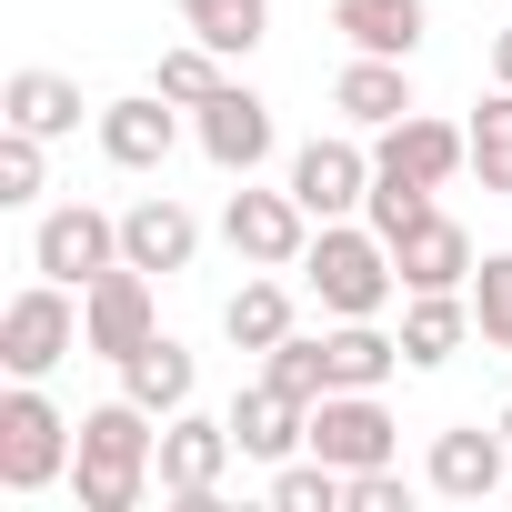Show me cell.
Wrapping results in <instances>:
<instances>
[{
	"label": "cell",
	"mask_w": 512,
	"mask_h": 512,
	"mask_svg": "<svg viewBox=\"0 0 512 512\" xmlns=\"http://www.w3.org/2000/svg\"><path fill=\"white\" fill-rule=\"evenodd\" d=\"M0 111H11V131L71 141V131H81V81H61V71H11V81H0Z\"/></svg>",
	"instance_id": "21"
},
{
	"label": "cell",
	"mask_w": 512,
	"mask_h": 512,
	"mask_svg": "<svg viewBox=\"0 0 512 512\" xmlns=\"http://www.w3.org/2000/svg\"><path fill=\"white\" fill-rule=\"evenodd\" d=\"M151 91H161V101H181V111H201V101L221 91V51H211V41H181V51H161Z\"/></svg>",
	"instance_id": "26"
},
{
	"label": "cell",
	"mask_w": 512,
	"mask_h": 512,
	"mask_svg": "<svg viewBox=\"0 0 512 512\" xmlns=\"http://www.w3.org/2000/svg\"><path fill=\"white\" fill-rule=\"evenodd\" d=\"M221 241L241 251L251 272H292L302 251H312V211H302L292 191H251V181H241V191L221 201Z\"/></svg>",
	"instance_id": "6"
},
{
	"label": "cell",
	"mask_w": 512,
	"mask_h": 512,
	"mask_svg": "<svg viewBox=\"0 0 512 512\" xmlns=\"http://www.w3.org/2000/svg\"><path fill=\"white\" fill-rule=\"evenodd\" d=\"M412 502V482L392 472V462H372V472H352V512H402Z\"/></svg>",
	"instance_id": "32"
},
{
	"label": "cell",
	"mask_w": 512,
	"mask_h": 512,
	"mask_svg": "<svg viewBox=\"0 0 512 512\" xmlns=\"http://www.w3.org/2000/svg\"><path fill=\"white\" fill-rule=\"evenodd\" d=\"M472 171H482V191L512 201V91H492V101L472 111Z\"/></svg>",
	"instance_id": "27"
},
{
	"label": "cell",
	"mask_w": 512,
	"mask_h": 512,
	"mask_svg": "<svg viewBox=\"0 0 512 512\" xmlns=\"http://www.w3.org/2000/svg\"><path fill=\"white\" fill-rule=\"evenodd\" d=\"M302 282L322 292V312H332V322H372V312L402 292V272H392V241H382V231H352V221H322V231H312V251H302Z\"/></svg>",
	"instance_id": "2"
},
{
	"label": "cell",
	"mask_w": 512,
	"mask_h": 512,
	"mask_svg": "<svg viewBox=\"0 0 512 512\" xmlns=\"http://www.w3.org/2000/svg\"><path fill=\"white\" fill-rule=\"evenodd\" d=\"M191 251H201V221L171 201V191H151V201H131L121 211V262H141V272H191Z\"/></svg>",
	"instance_id": "17"
},
{
	"label": "cell",
	"mask_w": 512,
	"mask_h": 512,
	"mask_svg": "<svg viewBox=\"0 0 512 512\" xmlns=\"http://www.w3.org/2000/svg\"><path fill=\"white\" fill-rule=\"evenodd\" d=\"M201 151H211V171L251 181V171L272 161V101H262V91H241V81H221V91L201 101Z\"/></svg>",
	"instance_id": "9"
},
{
	"label": "cell",
	"mask_w": 512,
	"mask_h": 512,
	"mask_svg": "<svg viewBox=\"0 0 512 512\" xmlns=\"http://www.w3.org/2000/svg\"><path fill=\"white\" fill-rule=\"evenodd\" d=\"M502 442H512V402H502Z\"/></svg>",
	"instance_id": "34"
},
{
	"label": "cell",
	"mask_w": 512,
	"mask_h": 512,
	"mask_svg": "<svg viewBox=\"0 0 512 512\" xmlns=\"http://www.w3.org/2000/svg\"><path fill=\"white\" fill-rule=\"evenodd\" d=\"M362 211H372V231H382V241H402V231H412V221L432 211V181H402V171H372V201H362Z\"/></svg>",
	"instance_id": "30"
},
{
	"label": "cell",
	"mask_w": 512,
	"mask_h": 512,
	"mask_svg": "<svg viewBox=\"0 0 512 512\" xmlns=\"http://www.w3.org/2000/svg\"><path fill=\"white\" fill-rule=\"evenodd\" d=\"M0 201H41V131H11V141H0Z\"/></svg>",
	"instance_id": "31"
},
{
	"label": "cell",
	"mask_w": 512,
	"mask_h": 512,
	"mask_svg": "<svg viewBox=\"0 0 512 512\" xmlns=\"http://www.w3.org/2000/svg\"><path fill=\"white\" fill-rule=\"evenodd\" d=\"M332 31L352 41V51H382V61H412L422 51V0H332Z\"/></svg>",
	"instance_id": "20"
},
{
	"label": "cell",
	"mask_w": 512,
	"mask_h": 512,
	"mask_svg": "<svg viewBox=\"0 0 512 512\" xmlns=\"http://www.w3.org/2000/svg\"><path fill=\"white\" fill-rule=\"evenodd\" d=\"M171 141H181V101H161V91H131V101L101 111V161L111 171H161Z\"/></svg>",
	"instance_id": "15"
},
{
	"label": "cell",
	"mask_w": 512,
	"mask_h": 512,
	"mask_svg": "<svg viewBox=\"0 0 512 512\" xmlns=\"http://www.w3.org/2000/svg\"><path fill=\"white\" fill-rule=\"evenodd\" d=\"M262 372H272L282 392H302V402H322V392H332V352H322L312 332H292V342H272V352H262Z\"/></svg>",
	"instance_id": "28"
},
{
	"label": "cell",
	"mask_w": 512,
	"mask_h": 512,
	"mask_svg": "<svg viewBox=\"0 0 512 512\" xmlns=\"http://www.w3.org/2000/svg\"><path fill=\"white\" fill-rule=\"evenodd\" d=\"M161 412H141L131 392L81 412V452H71V482H81V512H131L151 482H161Z\"/></svg>",
	"instance_id": "1"
},
{
	"label": "cell",
	"mask_w": 512,
	"mask_h": 512,
	"mask_svg": "<svg viewBox=\"0 0 512 512\" xmlns=\"http://www.w3.org/2000/svg\"><path fill=\"white\" fill-rule=\"evenodd\" d=\"M221 332L241 342V352H272V342H292V292L262 272V282H241L231 302H221Z\"/></svg>",
	"instance_id": "24"
},
{
	"label": "cell",
	"mask_w": 512,
	"mask_h": 512,
	"mask_svg": "<svg viewBox=\"0 0 512 512\" xmlns=\"http://www.w3.org/2000/svg\"><path fill=\"white\" fill-rule=\"evenodd\" d=\"M231 452H241V442H231V412L211 422V412L181 402V412L161 422V492H171L181 512H221V472H231Z\"/></svg>",
	"instance_id": "5"
},
{
	"label": "cell",
	"mask_w": 512,
	"mask_h": 512,
	"mask_svg": "<svg viewBox=\"0 0 512 512\" xmlns=\"http://www.w3.org/2000/svg\"><path fill=\"white\" fill-rule=\"evenodd\" d=\"M472 332H482V322H472L462 292H412V302H402V362H412V372H442Z\"/></svg>",
	"instance_id": "18"
},
{
	"label": "cell",
	"mask_w": 512,
	"mask_h": 512,
	"mask_svg": "<svg viewBox=\"0 0 512 512\" xmlns=\"http://www.w3.org/2000/svg\"><path fill=\"white\" fill-rule=\"evenodd\" d=\"M71 452H81V432L51 412L41 382H11V392H0V492H51V482L71 472Z\"/></svg>",
	"instance_id": "3"
},
{
	"label": "cell",
	"mask_w": 512,
	"mask_h": 512,
	"mask_svg": "<svg viewBox=\"0 0 512 512\" xmlns=\"http://www.w3.org/2000/svg\"><path fill=\"white\" fill-rule=\"evenodd\" d=\"M292 201H302L312 221L362 211V201H372V151H362V141H302V151H292Z\"/></svg>",
	"instance_id": "10"
},
{
	"label": "cell",
	"mask_w": 512,
	"mask_h": 512,
	"mask_svg": "<svg viewBox=\"0 0 512 512\" xmlns=\"http://www.w3.org/2000/svg\"><path fill=\"white\" fill-rule=\"evenodd\" d=\"M81 352V302H71V282H31L11 312H0V362H11V382H41V372H61Z\"/></svg>",
	"instance_id": "4"
},
{
	"label": "cell",
	"mask_w": 512,
	"mask_h": 512,
	"mask_svg": "<svg viewBox=\"0 0 512 512\" xmlns=\"http://www.w3.org/2000/svg\"><path fill=\"white\" fill-rule=\"evenodd\" d=\"M332 111L352 121V131H392L402 111H412V81H402V61H382V51H362L342 81H332Z\"/></svg>",
	"instance_id": "19"
},
{
	"label": "cell",
	"mask_w": 512,
	"mask_h": 512,
	"mask_svg": "<svg viewBox=\"0 0 512 512\" xmlns=\"http://www.w3.org/2000/svg\"><path fill=\"white\" fill-rule=\"evenodd\" d=\"M111 262H121V221H111V211H91V201L41 211V231H31V272H51V282L91 292Z\"/></svg>",
	"instance_id": "7"
},
{
	"label": "cell",
	"mask_w": 512,
	"mask_h": 512,
	"mask_svg": "<svg viewBox=\"0 0 512 512\" xmlns=\"http://www.w3.org/2000/svg\"><path fill=\"white\" fill-rule=\"evenodd\" d=\"M181 31H191V41H211L221 61H241L251 41L272 31V0H181Z\"/></svg>",
	"instance_id": "25"
},
{
	"label": "cell",
	"mask_w": 512,
	"mask_h": 512,
	"mask_svg": "<svg viewBox=\"0 0 512 512\" xmlns=\"http://www.w3.org/2000/svg\"><path fill=\"white\" fill-rule=\"evenodd\" d=\"M151 332H161V312H151V272H141V262H111V272L81 292V352L131 362Z\"/></svg>",
	"instance_id": "8"
},
{
	"label": "cell",
	"mask_w": 512,
	"mask_h": 512,
	"mask_svg": "<svg viewBox=\"0 0 512 512\" xmlns=\"http://www.w3.org/2000/svg\"><path fill=\"white\" fill-rule=\"evenodd\" d=\"M472 322L492 352H512V251H492V262L472 272Z\"/></svg>",
	"instance_id": "29"
},
{
	"label": "cell",
	"mask_w": 512,
	"mask_h": 512,
	"mask_svg": "<svg viewBox=\"0 0 512 512\" xmlns=\"http://www.w3.org/2000/svg\"><path fill=\"white\" fill-rule=\"evenodd\" d=\"M322 352H332V392H382V382H392V362H402V332L342 322V332H322Z\"/></svg>",
	"instance_id": "23"
},
{
	"label": "cell",
	"mask_w": 512,
	"mask_h": 512,
	"mask_svg": "<svg viewBox=\"0 0 512 512\" xmlns=\"http://www.w3.org/2000/svg\"><path fill=\"white\" fill-rule=\"evenodd\" d=\"M372 171H402V181H452V171H472V131L462 121H432V111H402L392 131H382V151H372Z\"/></svg>",
	"instance_id": "12"
},
{
	"label": "cell",
	"mask_w": 512,
	"mask_h": 512,
	"mask_svg": "<svg viewBox=\"0 0 512 512\" xmlns=\"http://www.w3.org/2000/svg\"><path fill=\"white\" fill-rule=\"evenodd\" d=\"M492 81L512 91V31H492Z\"/></svg>",
	"instance_id": "33"
},
{
	"label": "cell",
	"mask_w": 512,
	"mask_h": 512,
	"mask_svg": "<svg viewBox=\"0 0 512 512\" xmlns=\"http://www.w3.org/2000/svg\"><path fill=\"white\" fill-rule=\"evenodd\" d=\"M502 462H512L502 422H492V432H482V422H452V432L432 442V462H422V472H432V492H442V502H492V492H502Z\"/></svg>",
	"instance_id": "16"
},
{
	"label": "cell",
	"mask_w": 512,
	"mask_h": 512,
	"mask_svg": "<svg viewBox=\"0 0 512 512\" xmlns=\"http://www.w3.org/2000/svg\"><path fill=\"white\" fill-rule=\"evenodd\" d=\"M191 382H201V372H191V352H181L171 332H151V342H141L131 362H121V392H131L141 412H161V422H171V412L191 402Z\"/></svg>",
	"instance_id": "22"
},
{
	"label": "cell",
	"mask_w": 512,
	"mask_h": 512,
	"mask_svg": "<svg viewBox=\"0 0 512 512\" xmlns=\"http://www.w3.org/2000/svg\"><path fill=\"white\" fill-rule=\"evenodd\" d=\"M231 442H241L251 462H292V452L312 442V402H302V392H282V382L262 372L251 392H231Z\"/></svg>",
	"instance_id": "14"
},
{
	"label": "cell",
	"mask_w": 512,
	"mask_h": 512,
	"mask_svg": "<svg viewBox=\"0 0 512 512\" xmlns=\"http://www.w3.org/2000/svg\"><path fill=\"white\" fill-rule=\"evenodd\" d=\"M312 452L342 462V472L392 462V412H382V392H322V402H312Z\"/></svg>",
	"instance_id": "11"
},
{
	"label": "cell",
	"mask_w": 512,
	"mask_h": 512,
	"mask_svg": "<svg viewBox=\"0 0 512 512\" xmlns=\"http://www.w3.org/2000/svg\"><path fill=\"white\" fill-rule=\"evenodd\" d=\"M392 272H402V292H462L482 262H472V231H462L452 211H422V221L392 241Z\"/></svg>",
	"instance_id": "13"
}]
</instances>
